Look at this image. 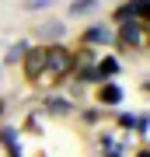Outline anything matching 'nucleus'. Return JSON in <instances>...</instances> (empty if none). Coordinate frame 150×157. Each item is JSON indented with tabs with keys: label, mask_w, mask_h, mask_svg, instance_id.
I'll return each instance as SVG.
<instances>
[{
	"label": "nucleus",
	"mask_w": 150,
	"mask_h": 157,
	"mask_svg": "<svg viewBox=\"0 0 150 157\" xmlns=\"http://www.w3.org/2000/svg\"><path fill=\"white\" fill-rule=\"evenodd\" d=\"M35 35H39L45 45H56V42L63 39V25H60V21H42L39 28H35Z\"/></svg>",
	"instance_id": "5"
},
{
	"label": "nucleus",
	"mask_w": 150,
	"mask_h": 157,
	"mask_svg": "<svg viewBox=\"0 0 150 157\" xmlns=\"http://www.w3.org/2000/svg\"><path fill=\"white\" fill-rule=\"evenodd\" d=\"M77 70V52L67 49V45H45V73H42V80L39 84H45V80H63V77H70V73Z\"/></svg>",
	"instance_id": "1"
},
{
	"label": "nucleus",
	"mask_w": 150,
	"mask_h": 157,
	"mask_svg": "<svg viewBox=\"0 0 150 157\" xmlns=\"http://www.w3.org/2000/svg\"><path fill=\"white\" fill-rule=\"evenodd\" d=\"M140 157H150V150H147V154H140Z\"/></svg>",
	"instance_id": "13"
},
{
	"label": "nucleus",
	"mask_w": 150,
	"mask_h": 157,
	"mask_svg": "<svg viewBox=\"0 0 150 157\" xmlns=\"http://www.w3.org/2000/svg\"><path fill=\"white\" fill-rule=\"evenodd\" d=\"M56 0H25V11H49Z\"/></svg>",
	"instance_id": "12"
},
{
	"label": "nucleus",
	"mask_w": 150,
	"mask_h": 157,
	"mask_svg": "<svg viewBox=\"0 0 150 157\" xmlns=\"http://www.w3.org/2000/svg\"><path fill=\"white\" fill-rule=\"evenodd\" d=\"M28 49H32V45H28V42H14L11 49H7V56H4V63H7V67H14V63H21V56H25Z\"/></svg>",
	"instance_id": "10"
},
{
	"label": "nucleus",
	"mask_w": 150,
	"mask_h": 157,
	"mask_svg": "<svg viewBox=\"0 0 150 157\" xmlns=\"http://www.w3.org/2000/svg\"><path fill=\"white\" fill-rule=\"evenodd\" d=\"M115 73H119V59H98V67H94V77H98V84H101V80H108V77H115Z\"/></svg>",
	"instance_id": "8"
},
{
	"label": "nucleus",
	"mask_w": 150,
	"mask_h": 157,
	"mask_svg": "<svg viewBox=\"0 0 150 157\" xmlns=\"http://www.w3.org/2000/svg\"><path fill=\"white\" fill-rule=\"evenodd\" d=\"M94 11H98V0H73V4H70V14H73V17L94 14Z\"/></svg>",
	"instance_id": "11"
},
{
	"label": "nucleus",
	"mask_w": 150,
	"mask_h": 157,
	"mask_svg": "<svg viewBox=\"0 0 150 157\" xmlns=\"http://www.w3.org/2000/svg\"><path fill=\"white\" fill-rule=\"evenodd\" d=\"M45 112H52V115H67V112H73V105L67 98H45Z\"/></svg>",
	"instance_id": "9"
},
{
	"label": "nucleus",
	"mask_w": 150,
	"mask_h": 157,
	"mask_svg": "<svg viewBox=\"0 0 150 157\" xmlns=\"http://www.w3.org/2000/svg\"><path fill=\"white\" fill-rule=\"evenodd\" d=\"M0 140H4V147L11 150V157H21V143H17V129L14 126H4V129H0Z\"/></svg>",
	"instance_id": "7"
},
{
	"label": "nucleus",
	"mask_w": 150,
	"mask_h": 157,
	"mask_svg": "<svg viewBox=\"0 0 150 157\" xmlns=\"http://www.w3.org/2000/svg\"><path fill=\"white\" fill-rule=\"evenodd\" d=\"M98 101L101 105H119V101H122V87L112 84V80H101L98 84Z\"/></svg>",
	"instance_id": "6"
},
{
	"label": "nucleus",
	"mask_w": 150,
	"mask_h": 157,
	"mask_svg": "<svg viewBox=\"0 0 150 157\" xmlns=\"http://www.w3.org/2000/svg\"><path fill=\"white\" fill-rule=\"evenodd\" d=\"M25 77H28V84H39L42 80V73H45V45H35V49H28L25 56Z\"/></svg>",
	"instance_id": "3"
},
{
	"label": "nucleus",
	"mask_w": 150,
	"mask_h": 157,
	"mask_svg": "<svg viewBox=\"0 0 150 157\" xmlns=\"http://www.w3.org/2000/svg\"><path fill=\"white\" fill-rule=\"evenodd\" d=\"M84 45H115V28L112 25H91L84 32Z\"/></svg>",
	"instance_id": "4"
},
{
	"label": "nucleus",
	"mask_w": 150,
	"mask_h": 157,
	"mask_svg": "<svg viewBox=\"0 0 150 157\" xmlns=\"http://www.w3.org/2000/svg\"><path fill=\"white\" fill-rule=\"evenodd\" d=\"M115 42H122L126 49H143V45H150L147 28H143L140 21H119V28H115Z\"/></svg>",
	"instance_id": "2"
}]
</instances>
